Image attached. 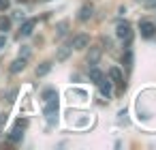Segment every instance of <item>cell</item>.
Returning a JSON list of instances; mask_svg holds the SVG:
<instances>
[{
	"label": "cell",
	"instance_id": "1",
	"mask_svg": "<svg viewBox=\"0 0 156 150\" xmlns=\"http://www.w3.org/2000/svg\"><path fill=\"white\" fill-rule=\"evenodd\" d=\"M43 114H45V118H47V122H49V124H54V122L58 120V97H56V99H47V101H45Z\"/></svg>",
	"mask_w": 156,
	"mask_h": 150
},
{
	"label": "cell",
	"instance_id": "2",
	"mask_svg": "<svg viewBox=\"0 0 156 150\" xmlns=\"http://www.w3.org/2000/svg\"><path fill=\"white\" fill-rule=\"evenodd\" d=\"M115 35H118L122 41H126V45H130L133 30H130V24H128V22H120V24H118V28H115Z\"/></svg>",
	"mask_w": 156,
	"mask_h": 150
},
{
	"label": "cell",
	"instance_id": "3",
	"mask_svg": "<svg viewBox=\"0 0 156 150\" xmlns=\"http://www.w3.org/2000/svg\"><path fill=\"white\" fill-rule=\"evenodd\" d=\"M139 32H141V37H143V39H152V37L156 35V24H154V22L143 20V22H139Z\"/></svg>",
	"mask_w": 156,
	"mask_h": 150
},
{
	"label": "cell",
	"instance_id": "4",
	"mask_svg": "<svg viewBox=\"0 0 156 150\" xmlns=\"http://www.w3.org/2000/svg\"><path fill=\"white\" fill-rule=\"evenodd\" d=\"M88 45H90V37H88V35H77V37L73 39V45H71V47H73V49H86Z\"/></svg>",
	"mask_w": 156,
	"mask_h": 150
},
{
	"label": "cell",
	"instance_id": "5",
	"mask_svg": "<svg viewBox=\"0 0 156 150\" xmlns=\"http://www.w3.org/2000/svg\"><path fill=\"white\" fill-rule=\"evenodd\" d=\"M71 52H73V47H71V45H60V47L56 49V60H58V62H64V60H69Z\"/></svg>",
	"mask_w": 156,
	"mask_h": 150
},
{
	"label": "cell",
	"instance_id": "6",
	"mask_svg": "<svg viewBox=\"0 0 156 150\" xmlns=\"http://www.w3.org/2000/svg\"><path fill=\"white\" fill-rule=\"evenodd\" d=\"M101 54H103V49L98 47V45H94V47H90V52H88V64H98V60H101Z\"/></svg>",
	"mask_w": 156,
	"mask_h": 150
},
{
	"label": "cell",
	"instance_id": "7",
	"mask_svg": "<svg viewBox=\"0 0 156 150\" xmlns=\"http://www.w3.org/2000/svg\"><path fill=\"white\" fill-rule=\"evenodd\" d=\"M92 13H94L92 5H83V7L79 9V13H77V20H79V22H88V20L92 17Z\"/></svg>",
	"mask_w": 156,
	"mask_h": 150
},
{
	"label": "cell",
	"instance_id": "8",
	"mask_svg": "<svg viewBox=\"0 0 156 150\" xmlns=\"http://www.w3.org/2000/svg\"><path fill=\"white\" fill-rule=\"evenodd\" d=\"M34 26H37V20H28V22H24L22 28H20V37H28V35H32Z\"/></svg>",
	"mask_w": 156,
	"mask_h": 150
},
{
	"label": "cell",
	"instance_id": "9",
	"mask_svg": "<svg viewBox=\"0 0 156 150\" xmlns=\"http://www.w3.org/2000/svg\"><path fill=\"white\" fill-rule=\"evenodd\" d=\"M107 75H109V79H111V82H115V84H120V86L124 88V79H122V73H120V69H115V67H111Z\"/></svg>",
	"mask_w": 156,
	"mask_h": 150
},
{
	"label": "cell",
	"instance_id": "10",
	"mask_svg": "<svg viewBox=\"0 0 156 150\" xmlns=\"http://www.w3.org/2000/svg\"><path fill=\"white\" fill-rule=\"evenodd\" d=\"M98 88H101V94L109 99V94H111V82L109 79H101L98 82Z\"/></svg>",
	"mask_w": 156,
	"mask_h": 150
},
{
	"label": "cell",
	"instance_id": "11",
	"mask_svg": "<svg viewBox=\"0 0 156 150\" xmlns=\"http://www.w3.org/2000/svg\"><path fill=\"white\" fill-rule=\"evenodd\" d=\"M26 69V58H17V60H13V64H11V73H20V71H24Z\"/></svg>",
	"mask_w": 156,
	"mask_h": 150
},
{
	"label": "cell",
	"instance_id": "12",
	"mask_svg": "<svg viewBox=\"0 0 156 150\" xmlns=\"http://www.w3.org/2000/svg\"><path fill=\"white\" fill-rule=\"evenodd\" d=\"M51 71V62H41L39 67H37V77H43V75H47Z\"/></svg>",
	"mask_w": 156,
	"mask_h": 150
},
{
	"label": "cell",
	"instance_id": "13",
	"mask_svg": "<svg viewBox=\"0 0 156 150\" xmlns=\"http://www.w3.org/2000/svg\"><path fill=\"white\" fill-rule=\"evenodd\" d=\"M22 135H24V126H20V124H17V126L11 131L9 139H11V141H20V139H22Z\"/></svg>",
	"mask_w": 156,
	"mask_h": 150
},
{
	"label": "cell",
	"instance_id": "14",
	"mask_svg": "<svg viewBox=\"0 0 156 150\" xmlns=\"http://www.w3.org/2000/svg\"><path fill=\"white\" fill-rule=\"evenodd\" d=\"M90 79H92V82H94V84H98V82H101V79H103V73H101V71H98V69H96V67H94V64H92V67H90Z\"/></svg>",
	"mask_w": 156,
	"mask_h": 150
},
{
	"label": "cell",
	"instance_id": "15",
	"mask_svg": "<svg viewBox=\"0 0 156 150\" xmlns=\"http://www.w3.org/2000/svg\"><path fill=\"white\" fill-rule=\"evenodd\" d=\"M66 28H69V22H60V24L56 26V35H58V37H64V35H66Z\"/></svg>",
	"mask_w": 156,
	"mask_h": 150
},
{
	"label": "cell",
	"instance_id": "16",
	"mask_svg": "<svg viewBox=\"0 0 156 150\" xmlns=\"http://www.w3.org/2000/svg\"><path fill=\"white\" fill-rule=\"evenodd\" d=\"M11 28V20L9 17H0V32H7Z\"/></svg>",
	"mask_w": 156,
	"mask_h": 150
},
{
	"label": "cell",
	"instance_id": "17",
	"mask_svg": "<svg viewBox=\"0 0 156 150\" xmlns=\"http://www.w3.org/2000/svg\"><path fill=\"white\" fill-rule=\"evenodd\" d=\"M124 62H126V69H130L133 67V52L126 47V54H124Z\"/></svg>",
	"mask_w": 156,
	"mask_h": 150
},
{
	"label": "cell",
	"instance_id": "18",
	"mask_svg": "<svg viewBox=\"0 0 156 150\" xmlns=\"http://www.w3.org/2000/svg\"><path fill=\"white\" fill-rule=\"evenodd\" d=\"M28 56H30V47L28 45H22L20 47V58H28Z\"/></svg>",
	"mask_w": 156,
	"mask_h": 150
},
{
	"label": "cell",
	"instance_id": "19",
	"mask_svg": "<svg viewBox=\"0 0 156 150\" xmlns=\"http://www.w3.org/2000/svg\"><path fill=\"white\" fill-rule=\"evenodd\" d=\"M145 9L147 11H154L156 9V0H145Z\"/></svg>",
	"mask_w": 156,
	"mask_h": 150
},
{
	"label": "cell",
	"instance_id": "20",
	"mask_svg": "<svg viewBox=\"0 0 156 150\" xmlns=\"http://www.w3.org/2000/svg\"><path fill=\"white\" fill-rule=\"evenodd\" d=\"M9 0H0V11H5V9H9Z\"/></svg>",
	"mask_w": 156,
	"mask_h": 150
},
{
	"label": "cell",
	"instance_id": "21",
	"mask_svg": "<svg viewBox=\"0 0 156 150\" xmlns=\"http://www.w3.org/2000/svg\"><path fill=\"white\" fill-rule=\"evenodd\" d=\"M5 43H7V37H5V35H0V49L5 47Z\"/></svg>",
	"mask_w": 156,
	"mask_h": 150
},
{
	"label": "cell",
	"instance_id": "22",
	"mask_svg": "<svg viewBox=\"0 0 156 150\" xmlns=\"http://www.w3.org/2000/svg\"><path fill=\"white\" fill-rule=\"evenodd\" d=\"M20 2H26V0H20Z\"/></svg>",
	"mask_w": 156,
	"mask_h": 150
}]
</instances>
